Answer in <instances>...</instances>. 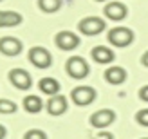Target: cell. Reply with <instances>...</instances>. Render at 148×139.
Segmentation results:
<instances>
[{"mask_svg":"<svg viewBox=\"0 0 148 139\" xmlns=\"http://www.w3.org/2000/svg\"><path fill=\"white\" fill-rule=\"evenodd\" d=\"M16 112V103L11 99H0V114H14Z\"/></svg>","mask_w":148,"mask_h":139,"instance_id":"18","label":"cell"},{"mask_svg":"<svg viewBox=\"0 0 148 139\" xmlns=\"http://www.w3.org/2000/svg\"><path fill=\"white\" fill-rule=\"evenodd\" d=\"M42 107H43L42 99L38 96H34V94H29V96L24 98V108H25V112H29V114H38L42 110Z\"/></svg>","mask_w":148,"mask_h":139,"instance_id":"16","label":"cell"},{"mask_svg":"<svg viewBox=\"0 0 148 139\" xmlns=\"http://www.w3.org/2000/svg\"><path fill=\"white\" fill-rule=\"evenodd\" d=\"M139 98H141L143 101H146V103H148V85L141 87V90H139Z\"/></svg>","mask_w":148,"mask_h":139,"instance_id":"22","label":"cell"},{"mask_svg":"<svg viewBox=\"0 0 148 139\" xmlns=\"http://www.w3.org/2000/svg\"><path fill=\"white\" fill-rule=\"evenodd\" d=\"M141 63L145 65V67H148V51H146V53L141 56Z\"/></svg>","mask_w":148,"mask_h":139,"instance_id":"23","label":"cell"},{"mask_svg":"<svg viewBox=\"0 0 148 139\" xmlns=\"http://www.w3.org/2000/svg\"><path fill=\"white\" fill-rule=\"evenodd\" d=\"M29 62L38 69H49L53 63V56L45 47H31L29 49Z\"/></svg>","mask_w":148,"mask_h":139,"instance_id":"3","label":"cell"},{"mask_svg":"<svg viewBox=\"0 0 148 139\" xmlns=\"http://www.w3.org/2000/svg\"><path fill=\"white\" fill-rule=\"evenodd\" d=\"M92 139H114V134H110V132H98V134H92Z\"/></svg>","mask_w":148,"mask_h":139,"instance_id":"21","label":"cell"},{"mask_svg":"<svg viewBox=\"0 0 148 139\" xmlns=\"http://www.w3.org/2000/svg\"><path fill=\"white\" fill-rule=\"evenodd\" d=\"M38 7L43 13H56L62 7V0H38Z\"/></svg>","mask_w":148,"mask_h":139,"instance_id":"17","label":"cell"},{"mask_svg":"<svg viewBox=\"0 0 148 139\" xmlns=\"http://www.w3.org/2000/svg\"><path fill=\"white\" fill-rule=\"evenodd\" d=\"M38 87H40V90L43 94H47V96H54V94H58V90H60V83H58V79L49 78V76L42 78Z\"/></svg>","mask_w":148,"mask_h":139,"instance_id":"15","label":"cell"},{"mask_svg":"<svg viewBox=\"0 0 148 139\" xmlns=\"http://www.w3.org/2000/svg\"><path fill=\"white\" fill-rule=\"evenodd\" d=\"M96 2H108V0H96Z\"/></svg>","mask_w":148,"mask_h":139,"instance_id":"25","label":"cell"},{"mask_svg":"<svg viewBox=\"0 0 148 139\" xmlns=\"http://www.w3.org/2000/svg\"><path fill=\"white\" fill-rule=\"evenodd\" d=\"M108 42L114 47H127L134 42V31L128 27H114L108 33Z\"/></svg>","mask_w":148,"mask_h":139,"instance_id":"2","label":"cell"},{"mask_svg":"<svg viewBox=\"0 0 148 139\" xmlns=\"http://www.w3.org/2000/svg\"><path fill=\"white\" fill-rule=\"evenodd\" d=\"M127 71H125L123 67H119V65H114V67H110L105 71V79L110 83V85H121L127 81Z\"/></svg>","mask_w":148,"mask_h":139,"instance_id":"13","label":"cell"},{"mask_svg":"<svg viewBox=\"0 0 148 139\" xmlns=\"http://www.w3.org/2000/svg\"><path fill=\"white\" fill-rule=\"evenodd\" d=\"M143 139H148V137H143Z\"/></svg>","mask_w":148,"mask_h":139,"instance_id":"26","label":"cell"},{"mask_svg":"<svg viewBox=\"0 0 148 139\" xmlns=\"http://www.w3.org/2000/svg\"><path fill=\"white\" fill-rule=\"evenodd\" d=\"M103 13H105V16L114 20V22H119V20H125V16L128 14V9L127 5L121 4V2H108L105 5V9H103Z\"/></svg>","mask_w":148,"mask_h":139,"instance_id":"10","label":"cell"},{"mask_svg":"<svg viewBox=\"0 0 148 139\" xmlns=\"http://www.w3.org/2000/svg\"><path fill=\"white\" fill-rule=\"evenodd\" d=\"M92 60L94 62H98L101 65H105V63H110V62H114L116 60V54H114V51L110 49V47H105V45H98V47H94L92 49Z\"/></svg>","mask_w":148,"mask_h":139,"instance_id":"12","label":"cell"},{"mask_svg":"<svg viewBox=\"0 0 148 139\" xmlns=\"http://www.w3.org/2000/svg\"><path fill=\"white\" fill-rule=\"evenodd\" d=\"M67 98L62 96V94H54V96H51V99L47 101V112L51 116H62L67 112Z\"/></svg>","mask_w":148,"mask_h":139,"instance_id":"11","label":"cell"},{"mask_svg":"<svg viewBox=\"0 0 148 139\" xmlns=\"http://www.w3.org/2000/svg\"><path fill=\"white\" fill-rule=\"evenodd\" d=\"M136 121L143 127H148V108H143L136 114Z\"/></svg>","mask_w":148,"mask_h":139,"instance_id":"20","label":"cell"},{"mask_svg":"<svg viewBox=\"0 0 148 139\" xmlns=\"http://www.w3.org/2000/svg\"><path fill=\"white\" fill-rule=\"evenodd\" d=\"M22 14L16 11H0V27H14L22 24Z\"/></svg>","mask_w":148,"mask_h":139,"instance_id":"14","label":"cell"},{"mask_svg":"<svg viewBox=\"0 0 148 139\" xmlns=\"http://www.w3.org/2000/svg\"><path fill=\"white\" fill-rule=\"evenodd\" d=\"M5 134H7V132H5V127H4V125H0V139H4Z\"/></svg>","mask_w":148,"mask_h":139,"instance_id":"24","label":"cell"},{"mask_svg":"<svg viewBox=\"0 0 148 139\" xmlns=\"http://www.w3.org/2000/svg\"><path fill=\"white\" fill-rule=\"evenodd\" d=\"M71 99L78 107H87V105H90L96 99V90L92 89V87L79 85V87H76V89L71 92Z\"/></svg>","mask_w":148,"mask_h":139,"instance_id":"5","label":"cell"},{"mask_svg":"<svg viewBox=\"0 0 148 139\" xmlns=\"http://www.w3.org/2000/svg\"><path fill=\"white\" fill-rule=\"evenodd\" d=\"M0 2H2V0H0Z\"/></svg>","mask_w":148,"mask_h":139,"instance_id":"27","label":"cell"},{"mask_svg":"<svg viewBox=\"0 0 148 139\" xmlns=\"http://www.w3.org/2000/svg\"><path fill=\"white\" fill-rule=\"evenodd\" d=\"M24 139H47V134L43 132V130H38V128H31L27 130Z\"/></svg>","mask_w":148,"mask_h":139,"instance_id":"19","label":"cell"},{"mask_svg":"<svg viewBox=\"0 0 148 139\" xmlns=\"http://www.w3.org/2000/svg\"><path fill=\"white\" fill-rule=\"evenodd\" d=\"M9 81L16 87L18 90H29L33 85V78L25 69H11L9 71Z\"/></svg>","mask_w":148,"mask_h":139,"instance_id":"6","label":"cell"},{"mask_svg":"<svg viewBox=\"0 0 148 139\" xmlns=\"http://www.w3.org/2000/svg\"><path fill=\"white\" fill-rule=\"evenodd\" d=\"M116 121V112L114 110H110V108H101V110L98 112H94L90 116V125L94 128H107L110 127L112 123Z\"/></svg>","mask_w":148,"mask_h":139,"instance_id":"7","label":"cell"},{"mask_svg":"<svg viewBox=\"0 0 148 139\" xmlns=\"http://www.w3.org/2000/svg\"><path fill=\"white\" fill-rule=\"evenodd\" d=\"M105 20L103 18H98V16H87L83 18L78 24V29H79V33H83L87 36H96V34H99L101 31H105Z\"/></svg>","mask_w":148,"mask_h":139,"instance_id":"4","label":"cell"},{"mask_svg":"<svg viewBox=\"0 0 148 139\" xmlns=\"http://www.w3.org/2000/svg\"><path fill=\"white\" fill-rule=\"evenodd\" d=\"M54 42H56V45L62 51H74L79 45V36L71 33V31H60L56 34Z\"/></svg>","mask_w":148,"mask_h":139,"instance_id":"8","label":"cell"},{"mask_svg":"<svg viewBox=\"0 0 148 139\" xmlns=\"http://www.w3.org/2000/svg\"><path fill=\"white\" fill-rule=\"evenodd\" d=\"M0 53L5 56H18L22 53V42L14 36H4L0 38Z\"/></svg>","mask_w":148,"mask_h":139,"instance_id":"9","label":"cell"},{"mask_svg":"<svg viewBox=\"0 0 148 139\" xmlns=\"http://www.w3.org/2000/svg\"><path fill=\"white\" fill-rule=\"evenodd\" d=\"M65 71H67V74L74 79H83V78L88 76L90 67H88V63L85 62V58L72 56L67 60V63H65Z\"/></svg>","mask_w":148,"mask_h":139,"instance_id":"1","label":"cell"}]
</instances>
